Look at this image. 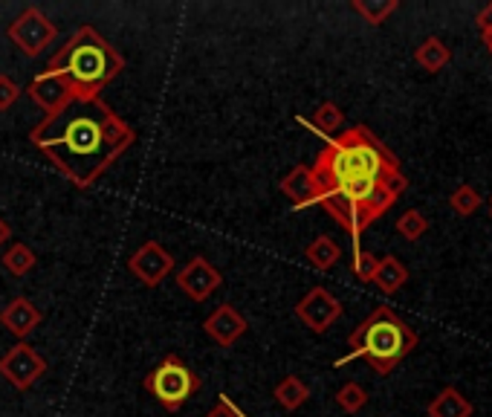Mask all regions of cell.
<instances>
[{"mask_svg": "<svg viewBox=\"0 0 492 417\" xmlns=\"http://www.w3.org/2000/svg\"><path fill=\"white\" fill-rule=\"evenodd\" d=\"M29 142L75 188H90L136 142V131L107 102H73L55 117H44Z\"/></svg>", "mask_w": 492, "mask_h": 417, "instance_id": "6da1fadb", "label": "cell"}, {"mask_svg": "<svg viewBox=\"0 0 492 417\" xmlns=\"http://www.w3.org/2000/svg\"><path fill=\"white\" fill-rule=\"evenodd\" d=\"M125 70V58L96 26H82L50 58L46 73H53L67 87L73 102H93Z\"/></svg>", "mask_w": 492, "mask_h": 417, "instance_id": "7a4b0ae2", "label": "cell"}, {"mask_svg": "<svg viewBox=\"0 0 492 417\" xmlns=\"http://www.w3.org/2000/svg\"><path fill=\"white\" fill-rule=\"evenodd\" d=\"M310 171L316 186H336L345 180H388L400 174V159L368 127L356 125L336 139H327Z\"/></svg>", "mask_w": 492, "mask_h": 417, "instance_id": "3957f363", "label": "cell"}, {"mask_svg": "<svg viewBox=\"0 0 492 417\" xmlns=\"http://www.w3.org/2000/svg\"><path fill=\"white\" fill-rule=\"evenodd\" d=\"M347 348H351L347 357H342L336 365H345L351 360H365L379 377H388L394 368L417 348V333L411 331L388 304H379V308L368 319H362L356 331L347 336Z\"/></svg>", "mask_w": 492, "mask_h": 417, "instance_id": "277c9868", "label": "cell"}, {"mask_svg": "<svg viewBox=\"0 0 492 417\" xmlns=\"http://www.w3.org/2000/svg\"><path fill=\"white\" fill-rule=\"evenodd\" d=\"M142 386H146L148 394H154V400L166 412H180L186 400L197 394L200 377L177 354H168L151 374H146Z\"/></svg>", "mask_w": 492, "mask_h": 417, "instance_id": "5b68a950", "label": "cell"}, {"mask_svg": "<svg viewBox=\"0 0 492 417\" xmlns=\"http://www.w3.org/2000/svg\"><path fill=\"white\" fill-rule=\"evenodd\" d=\"M6 36L26 58H38L44 50L53 46V41L58 38V29L38 6H26L18 18L9 24Z\"/></svg>", "mask_w": 492, "mask_h": 417, "instance_id": "8992f818", "label": "cell"}, {"mask_svg": "<svg viewBox=\"0 0 492 417\" xmlns=\"http://www.w3.org/2000/svg\"><path fill=\"white\" fill-rule=\"evenodd\" d=\"M298 322L313 333H327L342 316V301L333 296L327 287H313L296 301Z\"/></svg>", "mask_w": 492, "mask_h": 417, "instance_id": "52a82bcc", "label": "cell"}, {"mask_svg": "<svg viewBox=\"0 0 492 417\" xmlns=\"http://www.w3.org/2000/svg\"><path fill=\"white\" fill-rule=\"evenodd\" d=\"M0 374H4V380H9L18 392H26L46 374V360L35 348H29L26 342H18L0 357Z\"/></svg>", "mask_w": 492, "mask_h": 417, "instance_id": "ba28073f", "label": "cell"}, {"mask_svg": "<svg viewBox=\"0 0 492 417\" xmlns=\"http://www.w3.org/2000/svg\"><path fill=\"white\" fill-rule=\"evenodd\" d=\"M128 270L142 287H160L174 272V255L156 240H146L128 259Z\"/></svg>", "mask_w": 492, "mask_h": 417, "instance_id": "9c48e42d", "label": "cell"}, {"mask_svg": "<svg viewBox=\"0 0 492 417\" xmlns=\"http://www.w3.org/2000/svg\"><path fill=\"white\" fill-rule=\"evenodd\" d=\"M220 284H224L220 270L209 259H203V255H195V259L186 267H180V272H177V287L197 304L209 299Z\"/></svg>", "mask_w": 492, "mask_h": 417, "instance_id": "30bf717a", "label": "cell"}, {"mask_svg": "<svg viewBox=\"0 0 492 417\" xmlns=\"http://www.w3.org/2000/svg\"><path fill=\"white\" fill-rule=\"evenodd\" d=\"M203 331L215 345L232 348L249 331V322H246V316L241 310L232 308V304H220L217 310H212V316H206Z\"/></svg>", "mask_w": 492, "mask_h": 417, "instance_id": "8fae6325", "label": "cell"}, {"mask_svg": "<svg viewBox=\"0 0 492 417\" xmlns=\"http://www.w3.org/2000/svg\"><path fill=\"white\" fill-rule=\"evenodd\" d=\"M41 319H44L41 310L29 299H24V296L12 299L6 308L0 310V325H4L12 336H18V340H26L29 333L38 331Z\"/></svg>", "mask_w": 492, "mask_h": 417, "instance_id": "7c38bea8", "label": "cell"}, {"mask_svg": "<svg viewBox=\"0 0 492 417\" xmlns=\"http://www.w3.org/2000/svg\"><path fill=\"white\" fill-rule=\"evenodd\" d=\"M278 188H281V195L290 198V203L296 208H307L316 203V180H313L310 166H296L287 178L278 183Z\"/></svg>", "mask_w": 492, "mask_h": 417, "instance_id": "4fadbf2b", "label": "cell"}, {"mask_svg": "<svg viewBox=\"0 0 492 417\" xmlns=\"http://www.w3.org/2000/svg\"><path fill=\"white\" fill-rule=\"evenodd\" d=\"M406 281H408V270L400 259H397V255H386V259L377 261L371 284H377L386 296H394Z\"/></svg>", "mask_w": 492, "mask_h": 417, "instance_id": "5bb4252c", "label": "cell"}, {"mask_svg": "<svg viewBox=\"0 0 492 417\" xmlns=\"http://www.w3.org/2000/svg\"><path fill=\"white\" fill-rule=\"evenodd\" d=\"M428 417H472V403L449 386L428 403Z\"/></svg>", "mask_w": 492, "mask_h": 417, "instance_id": "9a60e30c", "label": "cell"}, {"mask_svg": "<svg viewBox=\"0 0 492 417\" xmlns=\"http://www.w3.org/2000/svg\"><path fill=\"white\" fill-rule=\"evenodd\" d=\"M276 403L281 406V409H287V412H296V409H301L310 400V389H307V382L301 380V377H296V374H287L284 377L278 386H276Z\"/></svg>", "mask_w": 492, "mask_h": 417, "instance_id": "2e32d148", "label": "cell"}, {"mask_svg": "<svg viewBox=\"0 0 492 417\" xmlns=\"http://www.w3.org/2000/svg\"><path fill=\"white\" fill-rule=\"evenodd\" d=\"M449 58H452L449 46L443 44L440 38H426L417 46V53H415V61L420 64L426 73H440L449 64Z\"/></svg>", "mask_w": 492, "mask_h": 417, "instance_id": "e0dca14e", "label": "cell"}, {"mask_svg": "<svg viewBox=\"0 0 492 417\" xmlns=\"http://www.w3.org/2000/svg\"><path fill=\"white\" fill-rule=\"evenodd\" d=\"M305 255H307V261H310V267H316V270H333L336 267V261H339V255H342V249H339V244L333 238H327V235H319L313 240V244L305 249Z\"/></svg>", "mask_w": 492, "mask_h": 417, "instance_id": "ac0fdd59", "label": "cell"}, {"mask_svg": "<svg viewBox=\"0 0 492 417\" xmlns=\"http://www.w3.org/2000/svg\"><path fill=\"white\" fill-rule=\"evenodd\" d=\"M351 6L356 15H362L365 24L379 26V24H386L397 9H400V0H354Z\"/></svg>", "mask_w": 492, "mask_h": 417, "instance_id": "d6986e66", "label": "cell"}, {"mask_svg": "<svg viewBox=\"0 0 492 417\" xmlns=\"http://www.w3.org/2000/svg\"><path fill=\"white\" fill-rule=\"evenodd\" d=\"M35 264H38V255L26 244H12L4 252V267L12 272V276H26V272L35 270Z\"/></svg>", "mask_w": 492, "mask_h": 417, "instance_id": "ffe728a7", "label": "cell"}, {"mask_svg": "<svg viewBox=\"0 0 492 417\" xmlns=\"http://www.w3.org/2000/svg\"><path fill=\"white\" fill-rule=\"evenodd\" d=\"M345 122V114H342V107L336 102H322L319 107H316V114H313V127L319 134L330 137V134H336L339 127Z\"/></svg>", "mask_w": 492, "mask_h": 417, "instance_id": "44dd1931", "label": "cell"}, {"mask_svg": "<svg viewBox=\"0 0 492 417\" xmlns=\"http://www.w3.org/2000/svg\"><path fill=\"white\" fill-rule=\"evenodd\" d=\"M481 195H478V188L475 186H457L452 191V198H449V206H452V212L460 215V218H469L475 215L481 208Z\"/></svg>", "mask_w": 492, "mask_h": 417, "instance_id": "7402d4cb", "label": "cell"}, {"mask_svg": "<svg viewBox=\"0 0 492 417\" xmlns=\"http://www.w3.org/2000/svg\"><path fill=\"white\" fill-rule=\"evenodd\" d=\"M397 232H400L406 240H420L428 232V220L417 208H408L400 218H397Z\"/></svg>", "mask_w": 492, "mask_h": 417, "instance_id": "603a6c76", "label": "cell"}, {"mask_svg": "<svg viewBox=\"0 0 492 417\" xmlns=\"http://www.w3.org/2000/svg\"><path fill=\"white\" fill-rule=\"evenodd\" d=\"M336 403L342 412L347 414H356L365 409V403H368V392H365L359 382H345V386L336 392Z\"/></svg>", "mask_w": 492, "mask_h": 417, "instance_id": "cb8c5ba5", "label": "cell"}, {"mask_svg": "<svg viewBox=\"0 0 492 417\" xmlns=\"http://www.w3.org/2000/svg\"><path fill=\"white\" fill-rule=\"evenodd\" d=\"M377 255L374 252H365V249H354V261H351V270H354V276L365 284H371L374 279V270H377Z\"/></svg>", "mask_w": 492, "mask_h": 417, "instance_id": "d4e9b609", "label": "cell"}, {"mask_svg": "<svg viewBox=\"0 0 492 417\" xmlns=\"http://www.w3.org/2000/svg\"><path fill=\"white\" fill-rule=\"evenodd\" d=\"M21 85L15 82L12 76H6V73H0V114L4 110H9V107H15V102L21 99Z\"/></svg>", "mask_w": 492, "mask_h": 417, "instance_id": "484cf974", "label": "cell"}, {"mask_svg": "<svg viewBox=\"0 0 492 417\" xmlns=\"http://www.w3.org/2000/svg\"><path fill=\"white\" fill-rule=\"evenodd\" d=\"M206 417H244V412L237 409L226 394H220V403H217L209 414H206Z\"/></svg>", "mask_w": 492, "mask_h": 417, "instance_id": "4316f807", "label": "cell"}, {"mask_svg": "<svg viewBox=\"0 0 492 417\" xmlns=\"http://www.w3.org/2000/svg\"><path fill=\"white\" fill-rule=\"evenodd\" d=\"M475 26H478V32L484 36V41L492 38V4L484 6V9L478 12V18H475Z\"/></svg>", "mask_w": 492, "mask_h": 417, "instance_id": "83f0119b", "label": "cell"}, {"mask_svg": "<svg viewBox=\"0 0 492 417\" xmlns=\"http://www.w3.org/2000/svg\"><path fill=\"white\" fill-rule=\"evenodd\" d=\"M9 235H12V229H9V223L0 218V247H4V240H9Z\"/></svg>", "mask_w": 492, "mask_h": 417, "instance_id": "f1b7e54d", "label": "cell"}, {"mask_svg": "<svg viewBox=\"0 0 492 417\" xmlns=\"http://www.w3.org/2000/svg\"><path fill=\"white\" fill-rule=\"evenodd\" d=\"M484 44H487V46H489V53H492V38H487V41H484Z\"/></svg>", "mask_w": 492, "mask_h": 417, "instance_id": "f546056e", "label": "cell"}, {"mask_svg": "<svg viewBox=\"0 0 492 417\" xmlns=\"http://www.w3.org/2000/svg\"><path fill=\"white\" fill-rule=\"evenodd\" d=\"M489 215H492V198H489Z\"/></svg>", "mask_w": 492, "mask_h": 417, "instance_id": "4dcf8cb0", "label": "cell"}]
</instances>
